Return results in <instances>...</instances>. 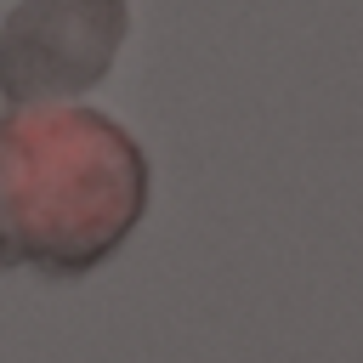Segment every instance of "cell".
<instances>
[{"label":"cell","instance_id":"obj_1","mask_svg":"<svg viewBox=\"0 0 363 363\" xmlns=\"http://www.w3.org/2000/svg\"><path fill=\"white\" fill-rule=\"evenodd\" d=\"M147 210V159L96 108L0 113V267L85 278Z\"/></svg>","mask_w":363,"mask_h":363},{"label":"cell","instance_id":"obj_2","mask_svg":"<svg viewBox=\"0 0 363 363\" xmlns=\"http://www.w3.org/2000/svg\"><path fill=\"white\" fill-rule=\"evenodd\" d=\"M125 40V0H28L0 34V91L28 108L96 85Z\"/></svg>","mask_w":363,"mask_h":363}]
</instances>
